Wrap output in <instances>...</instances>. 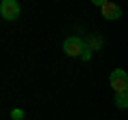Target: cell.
<instances>
[{"mask_svg":"<svg viewBox=\"0 0 128 120\" xmlns=\"http://www.w3.org/2000/svg\"><path fill=\"white\" fill-rule=\"evenodd\" d=\"M105 2H107V0H92V5H96V7H102Z\"/></svg>","mask_w":128,"mask_h":120,"instance_id":"9","label":"cell"},{"mask_svg":"<svg viewBox=\"0 0 128 120\" xmlns=\"http://www.w3.org/2000/svg\"><path fill=\"white\" fill-rule=\"evenodd\" d=\"M62 49H64L66 56H81L83 49H86V43H83L79 37H68L62 43Z\"/></svg>","mask_w":128,"mask_h":120,"instance_id":"2","label":"cell"},{"mask_svg":"<svg viewBox=\"0 0 128 120\" xmlns=\"http://www.w3.org/2000/svg\"><path fill=\"white\" fill-rule=\"evenodd\" d=\"M81 58H83V60H90V58H92V49H90V47H86V49H83Z\"/></svg>","mask_w":128,"mask_h":120,"instance_id":"8","label":"cell"},{"mask_svg":"<svg viewBox=\"0 0 128 120\" xmlns=\"http://www.w3.org/2000/svg\"><path fill=\"white\" fill-rule=\"evenodd\" d=\"M102 45V41L98 37H92V49H96V47H100Z\"/></svg>","mask_w":128,"mask_h":120,"instance_id":"7","label":"cell"},{"mask_svg":"<svg viewBox=\"0 0 128 120\" xmlns=\"http://www.w3.org/2000/svg\"><path fill=\"white\" fill-rule=\"evenodd\" d=\"M0 15L4 19H17L19 17V5L17 0H2V5H0Z\"/></svg>","mask_w":128,"mask_h":120,"instance_id":"3","label":"cell"},{"mask_svg":"<svg viewBox=\"0 0 128 120\" xmlns=\"http://www.w3.org/2000/svg\"><path fill=\"white\" fill-rule=\"evenodd\" d=\"M109 82H111V88L115 90V94H118V92H128V75H126V71H124V69L111 71Z\"/></svg>","mask_w":128,"mask_h":120,"instance_id":"1","label":"cell"},{"mask_svg":"<svg viewBox=\"0 0 128 120\" xmlns=\"http://www.w3.org/2000/svg\"><path fill=\"white\" fill-rule=\"evenodd\" d=\"M11 118H13V120H22L24 118V111L22 109H13V111H11Z\"/></svg>","mask_w":128,"mask_h":120,"instance_id":"6","label":"cell"},{"mask_svg":"<svg viewBox=\"0 0 128 120\" xmlns=\"http://www.w3.org/2000/svg\"><path fill=\"white\" fill-rule=\"evenodd\" d=\"M113 103H115V107H120V109H126L128 107V92H118Z\"/></svg>","mask_w":128,"mask_h":120,"instance_id":"5","label":"cell"},{"mask_svg":"<svg viewBox=\"0 0 128 120\" xmlns=\"http://www.w3.org/2000/svg\"><path fill=\"white\" fill-rule=\"evenodd\" d=\"M100 13L105 19H120L122 17V9H120L115 2H111V0H107L105 5L100 7Z\"/></svg>","mask_w":128,"mask_h":120,"instance_id":"4","label":"cell"}]
</instances>
